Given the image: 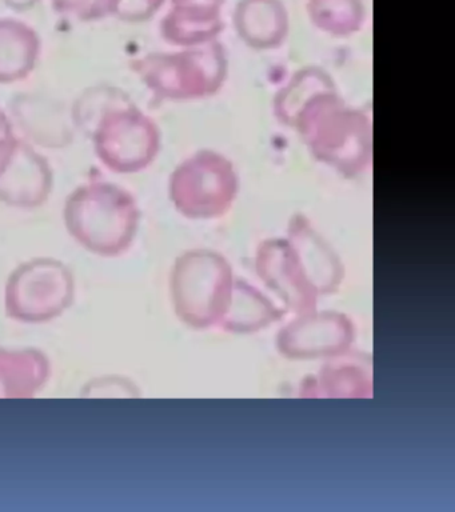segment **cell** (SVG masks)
I'll use <instances>...</instances> for the list:
<instances>
[{
    "label": "cell",
    "mask_w": 455,
    "mask_h": 512,
    "mask_svg": "<svg viewBox=\"0 0 455 512\" xmlns=\"http://www.w3.org/2000/svg\"><path fill=\"white\" fill-rule=\"evenodd\" d=\"M50 362L42 351L0 350V399H25L46 386Z\"/></svg>",
    "instance_id": "cell-9"
},
{
    "label": "cell",
    "mask_w": 455,
    "mask_h": 512,
    "mask_svg": "<svg viewBox=\"0 0 455 512\" xmlns=\"http://www.w3.org/2000/svg\"><path fill=\"white\" fill-rule=\"evenodd\" d=\"M354 338V324L346 315L313 311L286 324L279 331L277 346L289 359L333 358L349 351Z\"/></svg>",
    "instance_id": "cell-5"
},
{
    "label": "cell",
    "mask_w": 455,
    "mask_h": 512,
    "mask_svg": "<svg viewBox=\"0 0 455 512\" xmlns=\"http://www.w3.org/2000/svg\"><path fill=\"white\" fill-rule=\"evenodd\" d=\"M285 314V310L275 306L257 288L235 280L229 304L218 327L237 334H250L269 327Z\"/></svg>",
    "instance_id": "cell-10"
},
{
    "label": "cell",
    "mask_w": 455,
    "mask_h": 512,
    "mask_svg": "<svg viewBox=\"0 0 455 512\" xmlns=\"http://www.w3.org/2000/svg\"><path fill=\"white\" fill-rule=\"evenodd\" d=\"M286 12L278 0H245L239 4V34L251 46L273 47L286 35Z\"/></svg>",
    "instance_id": "cell-11"
},
{
    "label": "cell",
    "mask_w": 455,
    "mask_h": 512,
    "mask_svg": "<svg viewBox=\"0 0 455 512\" xmlns=\"http://www.w3.org/2000/svg\"><path fill=\"white\" fill-rule=\"evenodd\" d=\"M185 176L190 182L174 183V200L190 218L211 219L225 214L237 192L233 168L221 156L202 154L187 163Z\"/></svg>",
    "instance_id": "cell-4"
},
{
    "label": "cell",
    "mask_w": 455,
    "mask_h": 512,
    "mask_svg": "<svg viewBox=\"0 0 455 512\" xmlns=\"http://www.w3.org/2000/svg\"><path fill=\"white\" fill-rule=\"evenodd\" d=\"M5 2L9 4L10 7L26 8L33 6L38 0H5Z\"/></svg>",
    "instance_id": "cell-14"
},
{
    "label": "cell",
    "mask_w": 455,
    "mask_h": 512,
    "mask_svg": "<svg viewBox=\"0 0 455 512\" xmlns=\"http://www.w3.org/2000/svg\"><path fill=\"white\" fill-rule=\"evenodd\" d=\"M74 299V276L57 260H31L19 266L7 280L6 314L17 322H51L65 314Z\"/></svg>",
    "instance_id": "cell-2"
},
{
    "label": "cell",
    "mask_w": 455,
    "mask_h": 512,
    "mask_svg": "<svg viewBox=\"0 0 455 512\" xmlns=\"http://www.w3.org/2000/svg\"><path fill=\"white\" fill-rule=\"evenodd\" d=\"M233 286V270L222 255L207 250L187 252L171 274L175 314L197 330L219 326Z\"/></svg>",
    "instance_id": "cell-1"
},
{
    "label": "cell",
    "mask_w": 455,
    "mask_h": 512,
    "mask_svg": "<svg viewBox=\"0 0 455 512\" xmlns=\"http://www.w3.org/2000/svg\"><path fill=\"white\" fill-rule=\"evenodd\" d=\"M369 362L357 354L333 356L319 372L317 378L303 384V396L311 398H366L371 396V371Z\"/></svg>",
    "instance_id": "cell-8"
},
{
    "label": "cell",
    "mask_w": 455,
    "mask_h": 512,
    "mask_svg": "<svg viewBox=\"0 0 455 512\" xmlns=\"http://www.w3.org/2000/svg\"><path fill=\"white\" fill-rule=\"evenodd\" d=\"M163 0H121L117 14L126 19H145L158 10Z\"/></svg>",
    "instance_id": "cell-13"
},
{
    "label": "cell",
    "mask_w": 455,
    "mask_h": 512,
    "mask_svg": "<svg viewBox=\"0 0 455 512\" xmlns=\"http://www.w3.org/2000/svg\"><path fill=\"white\" fill-rule=\"evenodd\" d=\"M53 2L59 12L82 19H95L107 14H117L121 0H53Z\"/></svg>",
    "instance_id": "cell-12"
},
{
    "label": "cell",
    "mask_w": 455,
    "mask_h": 512,
    "mask_svg": "<svg viewBox=\"0 0 455 512\" xmlns=\"http://www.w3.org/2000/svg\"><path fill=\"white\" fill-rule=\"evenodd\" d=\"M257 272L262 282L285 303V311L297 315L317 311L319 294L307 279L289 240L262 243L257 255Z\"/></svg>",
    "instance_id": "cell-6"
},
{
    "label": "cell",
    "mask_w": 455,
    "mask_h": 512,
    "mask_svg": "<svg viewBox=\"0 0 455 512\" xmlns=\"http://www.w3.org/2000/svg\"><path fill=\"white\" fill-rule=\"evenodd\" d=\"M66 222L74 238L90 251L115 256L133 242L138 214L126 199L79 196L67 207Z\"/></svg>",
    "instance_id": "cell-3"
},
{
    "label": "cell",
    "mask_w": 455,
    "mask_h": 512,
    "mask_svg": "<svg viewBox=\"0 0 455 512\" xmlns=\"http://www.w3.org/2000/svg\"><path fill=\"white\" fill-rule=\"evenodd\" d=\"M289 234V243L315 291L319 295L337 292L345 276V270L329 244L302 216H297L291 222Z\"/></svg>",
    "instance_id": "cell-7"
}]
</instances>
